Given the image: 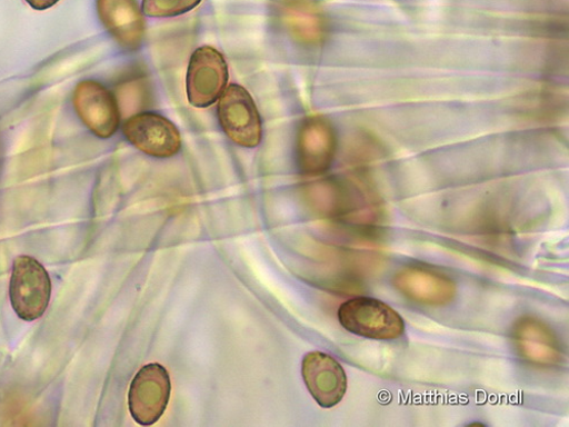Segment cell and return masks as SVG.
<instances>
[{
  "mask_svg": "<svg viewBox=\"0 0 569 427\" xmlns=\"http://www.w3.org/2000/svg\"><path fill=\"white\" fill-rule=\"evenodd\" d=\"M202 0H142V12L150 18H174L193 11Z\"/></svg>",
  "mask_w": 569,
  "mask_h": 427,
  "instance_id": "obj_14",
  "label": "cell"
},
{
  "mask_svg": "<svg viewBox=\"0 0 569 427\" xmlns=\"http://www.w3.org/2000/svg\"><path fill=\"white\" fill-rule=\"evenodd\" d=\"M60 0H27V3L36 11H44L56 7Z\"/></svg>",
  "mask_w": 569,
  "mask_h": 427,
  "instance_id": "obj_15",
  "label": "cell"
},
{
  "mask_svg": "<svg viewBox=\"0 0 569 427\" xmlns=\"http://www.w3.org/2000/svg\"><path fill=\"white\" fill-rule=\"evenodd\" d=\"M220 125L237 146L253 149L262 138V122L251 93L240 85L223 90L218 107Z\"/></svg>",
  "mask_w": 569,
  "mask_h": 427,
  "instance_id": "obj_3",
  "label": "cell"
},
{
  "mask_svg": "<svg viewBox=\"0 0 569 427\" xmlns=\"http://www.w3.org/2000/svg\"><path fill=\"white\" fill-rule=\"evenodd\" d=\"M282 21L302 44L319 46L327 38V20L311 0H289L282 9Z\"/></svg>",
  "mask_w": 569,
  "mask_h": 427,
  "instance_id": "obj_13",
  "label": "cell"
},
{
  "mask_svg": "<svg viewBox=\"0 0 569 427\" xmlns=\"http://www.w3.org/2000/svg\"><path fill=\"white\" fill-rule=\"evenodd\" d=\"M171 395L168 370L158 363L141 367L132 379L128 406L132 418L142 426L156 424L164 414Z\"/></svg>",
  "mask_w": 569,
  "mask_h": 427,
  "instance_id": "obj_4",
  "label": "cell"
},
{
  "mask_svg": "<svg viewBox=\"0 0 569 427\" xmlns=\"http://www.w3.org/2000/svg\"><path fill=\"white\" fill-rule=\"evenodd\" d=\"M337 150V132L328 120L311 117L303 121L298 136V159L305 175L325 173L333 163Z\"/></svg>",
  "mask_w": 569,
  "mask_h": 427,
  "instance_id": "obj_9",
  "label": "cell"
},
{
  "mask_svg": "<svg viewBox=\"0 0 569 427\" xmlns=\"http://www.w3.org/2000/svg\"><path fill=\"white\" fill-rule=\"evenodd\" d=\"M98 12L107 30L127 51L139 49L146 21L136 0H98Z\"/></svg>",
  "mask_w": 569,
  "mask_h": 427,
  "instance_id": "obj_11",
  "label": "cell"
},
{
  "mask_svg": "<svg viewBox=\"0 0 569 427\" xmlns=\"http://www.w3.org/2000/svg\"><path fill=\"white\" fill-rule=\"evenodd\" d=\"M123 133L139 151L154 158H171L181 149L178 128L167 118L152 113H138L123 125Z\"/></svg>",
  "mask_w": 569,
  "mask_h": 427,
  "instance_id": "obj_6",
  "label": "cell"
},
{
  "mask_svg": "<svg viewBox=\"0 0 569 427\" xmlns=\"http://www.w3.org/2000/svg\"><path fill=\"white\" fill-rule=\"evenodd\" d=\"M395 287L407 298L427 306H446L457 294L456 284L448 277L418 267L400 270Z\"/></svg>",
  "mask_w": 569,
  "mask_h": 427,
  "instance_id": "obj_10",
  "label": "cell"
},
{
  "mask_svg": "<svg viewBox=\"0 0 569 427\" xmlns=\"http://www.w3.org/2000/svg\"><path fill=\"white\" fill-rule=\"evenodd\" d=\"M228 76V67L221 53L213 47H201L192 56L187 70L189 105L198 109L213 106L226 89Z\"/></svg>",
  "mask_w": 569,
  "mask_h": 427,
  "instance_id": "obj_5",
  "label": "cell"
},
{
  "mask_svg": "<svg viewBox=\"0 0 569 427\" xmlns=\"http://www.w3.org/2000/svg\"><path fill=\"white\" fill-rule=\"evenodd\" d=\"M52 280L49 271L34 258H16L10 281V299L16 314L24 321L39 319L49 308Z\"/></svg>",
  "mask_w": 569,
  "mask_h": 427,
  "instance_id": "obj_1",
  "label": "cell"
},
{
  "mask_svg": "<svg viewBox=\"0 0 569 427\" xmlns=\"http://www.w3.org/2000/svg\"><path fill=\"white\" fill-rule=\"evenodd\" d=\"M512 338L519 355L529 363L555 366L561 359L553 331L537 318H520L513 326Z\"/></svg>",
  "mask_w": 569,
  "mask_h": 427,
  "instance_id": "obj_12",
  "label": "cell"
},
{
  "mask_svg": "<svg viewBox=\"0 0 569 427\" xmlns=\"http://www.w3.org/2000/svg\"><path fill=\"white\" fill-rule=\"evenodd\" d=\"M81 121L101 138L112 137L120 125V108L112 92L97 81L80 82L73 95Z\"/></svg>",
  "mask_w": 569,
  "mask_h": 427,
  "instance_id": "obj_7",
  "label": "cell"
},
{
  "mask_svg": "<svg viewBox=\"0 0 569 427\" xmlns=\"http://www.w3.org/2000/svg\"><path fill=\"white\" fill-rule=\"evenodd\" d=\"M302 376L310 395L322 408L336 407L347 394V373L336 358L327 354H307L302 361Z\"/></svg>",
  "mask_w": 569,
  "mask_h": 427,
  "instance_id": "obj_8",
  "label": "cell"
},
{
  "mask_svg": "<svg viewBox=\"0 0 569 427\" xmlns=\"http://www.w3.org/2000/svg\"><path fill=\"white\" fill-rule=\"evenodd\" d=\"M339 320L350 334L371 340H397L405 334L401 315L377 299L358 297L339 309Z\"/></svg>",
  "mask_w": 569,
  "mask_h": 427,
  "instance_id": "obj_2",
  "label": "cell"
}]
</instances>
